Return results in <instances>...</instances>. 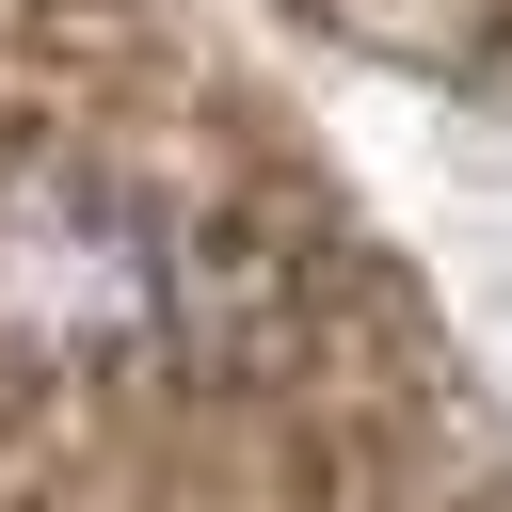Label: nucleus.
Segmentation results:
<instances>
[{"mask_svg":"<svg viewBox=\"0 0 512 512\" xmlns=\"http://www.w3.org/2000/svg\"><path fill=\"white\" fill-rule=\"evenodd\" d=\"M256 320V224L208 208L192 176L96 160V144H16L0 160V368L64 400L192 384Z\"/></svg>","mask_w":512,"mask_h":512,"instance_id":"f257e3e1","label":"nucleus"}]
</instances>
